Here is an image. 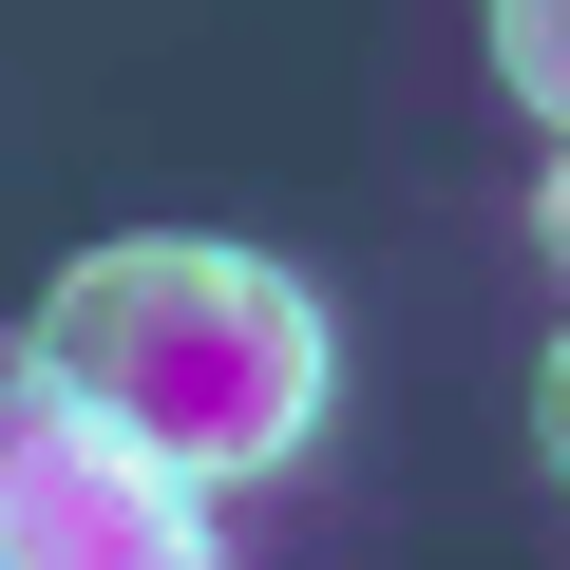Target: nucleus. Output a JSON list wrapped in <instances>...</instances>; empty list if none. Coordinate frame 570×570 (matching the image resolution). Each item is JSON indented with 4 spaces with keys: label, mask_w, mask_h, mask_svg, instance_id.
Returning a JSON list of instances; mask_svg holds the SVG:
<instances>
[{
    "label": "nucleus",
    "mask_w": 570,
    "mask_h": 570,
    "mask_svg": "<svg viewBox=\"0 0 570 570\" xmlns=\"http://www.w3.org/2000/svg\"><path fill=\"white\" fill-rule=\"evenodd\" d=\"M39 381L96 400L134 456H171L190 494L228 475H285L324 419V305L285 285L266 247H209V228H134V247H77L58 305H39Z\"/></svg>",
    "instance_id": "1"
},
{
    "label": "nucleus",
    "mask_w": 570,
    "mask_h": 570,
    "mask_svg": "<svg viewBox=\"0 0 570 570\" xmlns=\"http://www.w3.org/2000/svg\"><path fill=\"white\" fill-rule=\"evenodd\" d=\"M0 570H228V551L171 456H134L96 400H58L20 362L0 381Z\"/></svg>",
    "instance_id": "2"
},
{
    "label": "nucleus",
    "mask_w": 570,
    "mask_h": 570,
    "mask_svg": "<svg viewBox=\"0 0 570 570\" xmlns=\"http://www.w3.org/2000/svg\"><path fill=\"white\" fill-rule=\"evenodd\" d=\"M494 77H513L532 115L570 96V0H494Z\"/></svg>",
    "instance_id": "3"
}]
</instances>
